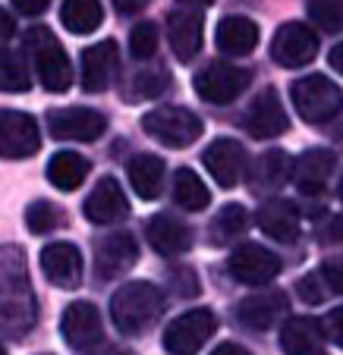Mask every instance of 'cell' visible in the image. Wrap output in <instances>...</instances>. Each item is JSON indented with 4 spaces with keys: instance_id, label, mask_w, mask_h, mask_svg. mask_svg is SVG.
<instances>
[{
    "instance_id": "obj_4",
    "label": "cell",
    "mask_w": 343,
    "mask_h": 355,
    "mask_svg": "<svg viewBox=\"0 0 343 355\" xmlns=\"http://www.w3.org/2000/svg\"><path fill=\"white\" fill-rule=\"evenodd\" d=\"M293 107L306 123H328L343 110V88L328 76H303L290 88Z\"/></svg>"
},
{
    "instance_id": "obj_44",
    "label": "cell",
    "mask_w": 343,
    "mask_h": 355,
    "mask_svg": "<svg viewBox=\"0 0 343 355\" xmlns=\"http://www.w3.org/2000/svg\"><path fill=\"white\" fill-rule=\"evenodd\" d=\"M145 3H151V0H114V7L120 10V13H135V10H142Z\"/></svg>"
},
{
    "instance_id": "obj_13",
    "label": "cell",
    "mask_w": 343,
    "mask_h": 355,
    "mask_svg": "<svg viewBox=\"0 0 343 355\" xmlns=\"http://www.w3.org/2000/svg\"><path fill=\"white\" fill-rule=\"evenodd\" d=\"M315 54H318V35L309 26H303V22H283L277 28L274 41H271L274 63H281L287 69L306 67V63L315 60Z\"/></svg>"
},
{
    "instance_id": "obj_46",
    "label": "cell",
    "mask_w": 343,
    "mask_h": 355,
    "mask_svg": "<svg viewBox=\"0 0 343 355\" xmlns=\"http://www.w3.org/2000/svg\"><path fill=\"white\" fill-rule=\"evenodd\" d=\"M82 355H133V352L120 346H101V349H92V352H82Z\"/></svg>"
},
{
    "instance_id": "obj_42",
    "label": "cell",
    "mask_w": 343,
    "mask_h": 355,
    "mask_svg": "<svg viewBox=\"0 0 343 355\" xmlns=\"http://www.w3.org/2000/svg\"><path fill=\"white\" fill-rule=\"evenodd\" d=\"M13 32H16L13 16H10L7 10H0V44H3L7 38H13Z\"/></svg>"
},
{
    "instance_id": "obj_2",
    "label": "cell",
    "mask_w": 343,
    "mask_h": 355,
    "mask_svg": "<svg viewBox=\"0 0 343 355\" xmlns=\"http://www.w3.org/2000/svg\"><path fill=\"white\" fill-rule=\"evenodd\" d=\"M164 315V293L149 280L126 283L110 299V318L117 330L126 336H139L149 327H155Z\"/></svg>"
},
{
    "instance_id": "obj_11",
    "label": "cell",
    "mask_w": 343,
    "mask_h": 355,
    "mask_svg": "<svg viewBox=\"0 0 343 355\" xmlns=\"http://www.w3.org/2000/svg\"><path fill=\"white\" fill-rule=\"evenodd\" d=\"M202 164L221 189H236L249 173V155L236 139H215L205 148Z\"/></svg>"
},
{
    "instance_id": "obj_47",
    "label": "cell",
    "mask_w": 343,
    "mask_h": 355,
    "mask_svg": "<svg viewBox=\"0 0 343 355\" xmlns=\"http://www.w3.org/2000/svg\"><path fill=\"white\" fill-rule=\"evenodd\" d=\"M189 3H202V7H208V3H215V0H189Z\"/></svg>"
},
{
    "instance_id": "obj_45",
    "label": "cell",
    "mask_w": 343,
    "mask_h": 355,
    "mask_svg": "<svg viewBox=\"0 0 343 355\" xmlns=\"http://www.w3.org/2000/svg\"><path fill=\"white\" fill-rule=\"evenodd\" d=\"M328 63H331V69H337V73L343 76V44H337L334 51L328 54Z\"/></svg>"
},
{
    "instance_id": "obj_38",
    "label": "cell",
    "mask_w": 343,
    "mask_h": 355,
    "mask_svg": "<svg viewBox=\"0 0 343 355\" xmlns=\"http://www.w3.org/2000/svg\"><path fill=\"white\" fill-rule=\"evenodd\" d=\"M296 293H299V299L309 302V305H318V302H324L321 274H309V277H303V280H299V286H296Z\"/></svg>"
},
{
    "instance_id": "obj_26",
    "label": "cell",
    "mask_w": 343,
    "mask_h": 355,
    "mask_svg": "<svg viewBox=\"0 0 343 355\" xmlns=\"http://www.w3.org/2000/svg\"><path fill=\"white\" fill-rule=\"evenodd\" d=\"M129 186L135 189V195H142L145 201H155L158 195L164 192V176H167V167L158 155H135L126 167Z\"/></svg>"
},
{
    "instance_id": "obj_21",
    "label": "cell",
    "mask_w": 343,
    "mask_h": 355,
    "mask_svg": "<svg viewBox=\"0 0 343 355\" xmlns=\"http://www.w3.org/2000/svg\"><path fill=\"white\" fill-rule=\"evenodd\" d=\"M145 236H149V245L164 258L186 255L192 248V230L174 214H155L145 227Z\"/></svg>"
},
{
    "instance_id": "obj_34",
    "label": "cell",
    "mask_w": 343,
    "mask_h": 355,
    "mask_svg": "<svg viewBox=\"0 0 343 355\" xmlns=\"http://www.w3.org/2000/svg\"><path fill=\"white\" fill-rule=\"evenodd\" d=\"M309 19L321 32H343V0H309Z\"/></svg>"
},
{
    "instance_id": "obj_10",
    "label": "cell",
    "mask_w": 343,
    "mask_h": 355,
    "mask_svg": "<svg viewBox=\"0 0 343 355\" xmlns=\"http://www.w3.org/2000/svg\"><path fill=\"white\" fill-rule=\"evenodd\" d=\"M108 129V116L92 107H57L47 114V132L57 141H94Z\"/></svg>"
},
{
    "instance_id": "obj_12",
    "label": "cell",
    "mask_w": 343,
    "mask_h": 355,
    "mask_svg": "<svg viewBox=\"0 0 343 355\" xmlns=\"http://www.w3.org/2000/svg\"><path fill=\"white\" fill-rule=\"evenodd\" d=\"M202 35H205V16L202 7H176L167 16V38H170V51L180 63H192L202 51Z\"/></svg>"
},
{
    "instance_id": "obj_43",
    "label": "cell",
    "mask_w": 343,
    "mask_h": 355,
    "mask_svg": "<svg viewBox=\"0 0 343 355\" xmlns=\"http://www.w3.org/2000/svg\"><path fill=\"white\" fill-rule=\"evenodd\" d=\"M211 355H252V352L246 346H240V343H221Z\"/></svg>"
},
{
    "instance_id": "obj_22",
    "label": "cell",
    "mask_w": 343,
    "mask_h": 355,
    "mask_svg": "<svg viewBox=\"0 0 343 355\" xmlns=\"http://www.w3.org/2000/svg\"><path fill=\"white\" fill-rule=\"evenodd\" d=\"M236 321L249 330H271L274 324L287 321V295L283 293H258L236 305Z\"/></svg>"
},
{
    "instance_id": "obj_16",
    "label": "cell",
    "mask_w": 343,
    "mask_h": 355,
    "mask_svg": "<svg viewBox=\"0 0 343 355\" xmlns=\"http://www.w3.org/2000/svg\"><path fill=\"white\" fill-rule=\"evenodd\" d=\"M41 270H44L47 283L60 289H76L82 283V252L73 242H51L41 248Z\"/></svg>"
},
{
    "instance_id": "obj_8",
    "label": "cell",
    "mask_w": 343,
    "mask_h": 355,
    "mask_svg": "<svg viewBox=\"0 0 343 355\" xmlns=\"http://www.w3.org/2000/svg\"><path fill=\"white\" fill-rule=\"evenodd\" d=\"M41 148V129L32 114L22 110H0V157L28 161Z\"/></svg>"
},
{
    "instance_id": "obj_15",
    "label": "cell",
    "mask_w": 343,
    "mask_h": 355,
    "mask_svg": "<svg viewBox=\"0 0 343 355\" xmlns=\"http://www.w3.org/2000/svg\"><path fill=\"white\" fill-rule=\"evenodd\" d=\"M120 47L117 41H98V44L82 51V88L92 94L108 92L114 85L117 73H120Z\"/></svg>"
},
{
    "instance_id": "obj_30",
    "label": "cell",
    "mask_w": 343,
    "mask_h": 355,
    "mask_svg": "<svg viewBox=\"0 0 343 355\" xmlns=\"http://www.w3.org/2000/svg\"><path fill=\"white\" fill-rule=\"evenodd\" d=\"M174 201L186 211H205L208 208V201H211V192L192 170L180 167L176 176H174Z\"/></svg>"
},
{
    "instance_id": "obj_37",
    "label": "cell",
    "mask_w": 343,
    "mask_h": 355,
    "mask_svg": "<svg viewBox=\"0 0 343 355\" xmlns=\"http://www.w3.org/2000/svg\"><path fill=\"white\" fill-rule=\"evenodd\" d=\"M170 286H174V293L183 295V299L199 295V280H195V270L192 268H176L174 274H170Z\"/></svg>"
},
{
    "instance_id": "obj_39",
    "label": "cell",
    "mask_w": 343,
    "mask_h": 355,
    "mask_svg": "<svg viewBox=\"0 0 343 355\" xmlns=\"http://www.w3.org/2000/svg\"><path fill=\"white\" fill-rule=\"evenodd\" d=\"M321 330L328 334L331 343H337V346L343 349V305H340V309H331L328 315H324Z\"/></svg>"
},
{
    "instance_id": "obj_35",
    "label": "cell",
    "mask_w": 343,
    "mask_h": 355,
    "mask_svg": "<svg viewBox=\"0 0 343 355\" xmlns=\"http://www.w3.org/2000/svg\"><path fill=\"white\" fill-rule=\"evenodd\" d=\"M129 51H133L135 60H149L158 51V26L155 22H139L129 35Z\"/></svg>"
},
{
    "instance_id": "obj_1",
    "label": "cell",
    "mask_w": 343,
    "mask_h": 355,
    "mask_svg": "<svg viewBox=\"0 0 343 355\" xmlns=\"http://www.w3.org/2000/svg\"><path fill=\"white\" fill-rule=\"evenodd\" d=\"M38 321V305L28 283L26 255L19 245L0 248V330L22 340Z\"/></svg>"
},
{
    "instance_id": "obj_41",
    "label": "cell",
    "mask_w": 343,
    "mask_h": 355,
    "mask_svg": "<svg viewBox=\"0 0 343 355\" xmlns=\"http://www.w3.org/2000/svg\"><path fill=\"white\" fill-rule=\"evenodd\" d=\"M16 13L22 16H41L47 7H51V0H13Z\"/></svg>"
},
{
    "instance_id": "obj_31",
    "label": "cell",
    "mask_w": 343,
    "mask_h": 355,
    "mask_svg": "<svg viewBox=\"0 0 343 355\" xmlns=\"http://www.w3.org/2000/svg\"><path fill=\"white\" fill-rule=\"evenodd\" d=\"M249 230V211L242 205H224L217 217L211 220V239L215 242H230Z\"/></svg>"
},
{
    "instance_id": "obj_48",
    "label": "cell",
    "mask_w": 343,
    "mask_h": 355,
    "mask_svg": "<svg viewBox=\"0 0 343 355\" xmlns=\"http://www.w3.org/2000/svg\"><path fill=\"white\" fill-rule=\"evenodd\" d=\"M337 192H340V201H343V176H340V186H337Z\"/></svg>"
},
{
    "instance_id": "obj_40",
    "label": "cell",
    "mask_w": 343,
    "mask_h": 355,
    "mask_svg": "<svg viewBox=\"0 0 343 355\" xmlns=\"http://www.w3.org/2000/svg\"><path fill=\"white\" fill-rule=\"evenodd\" d=\"M321 280L328 283L334 293H343V258H328L321 264Z\"/></svg>"
},
{
    "instance_id": "obj_29",
    "label": "cell",
    "mask_w": 343,
    "mask_h": 355,
    "mask_svg": "<svg viewBox=\"0 0 343 355\" xmlns=\"http://www.w3.org/2000/svg\"><path fill=\"white\" fill-rule=\"evenodd\" d=\"M60 19L73 35H92L104 22V7L101 0H63Z\"/></svg>"
},
{
    "instance_id": "obj_24",
    "label": "cell",
    "mask_w": 343,
    "mask_h": 355,
    "mask_svg": "<svg viewBox=\"0 0 343 355\" xmlns=\"http://www.w3.org/2000/svg\"><path fill=\"white\" fill-rule=\"evenodd\" d=\"M281 349L287 355H324L321 324L312 318H287L281 327Z\"/></svg>"
},
{
    "instance_id": "obj_25",
    "label": "cell",
    "mask_w": 343,
    "mask_h": 355,
    "mask_svg": "<svg viewBox=\"0 0 343 355\" xmlns=\"http://www.w3.org/2000/svg\"><path fill=\"white\" fill-rule=\"evenodd\" d=\"M215 41L224 54H230V57L252 54L258 44V26L252 19H246V16H227V19L217 22Z\"/></svg>"
},
{
    "instance_id": "obj_5",
    "label": "cell",
    "mask_w": 343,
    "mask_h": 355,
    "mask_svg": "<svg viewBox=\"0 0 343 355\" xmlns=\"http://www.w3.org/2000/svg\"><path fill=\"white\" fill-rule=\"evenodd\" d=\"M142 129L167 148H189L202 135L205 126L192 110L176 107V104H164V107H155L142 116Z\"/></svg>"
},
{
    "instance_id": "obj_20",
    "label": "cell",
    "mask_w": 343,
    "mask_h": 355,
    "mask_svg": "<svg viewBox=\"0 0 343 355\" xmlns=\"http://www.w3.org/2000/svg\"><path fill=\"white\" fill-rule=\"evenodd\" d=\"M60 334L73 349H88L101 340V311L92 302H73L60 318Z\"/></svg>"
},
{
    "instance_id": "obj_17",
    "label": "cell",
    "mask_w": 343,
    "mask_h": 355,
    "mask_svg": "<svg viewBox=\"0 0 343 355\" xmlns=\"http://www.w3.org/2000/svg\"><path fill=\"white\" fill-rule=\"evenodd\" d=\"M82 214H85L92 223H98V227H108V223L123 220V217L129 214V201H126L123 186L114 180V176H101V180L94 182L92 195L85 198V205H82Z\"/></svg>"
},
{
    "instance_id": "obj_50",
    "label": "cell",
    "mask_w": 343,
    "mask_h": 355,
    "mask_svg": "<svg viewBox=\"0 0 343 355\" xmlns=\"http://www.w3.org/2000/svg\"><path fill=\"white\" fill-rule=\"evenodd\" d=\"M44 355H47V352H44Z\"/></svg>"
},
{
    "instance_id": "obj_7",
    "label": "cell",
    "mask_w": 343,
    "mask_h": 355,
    "mask_svg": "<svg viewBox=\"0 0 343 355\" xmlns=\"http://www.w3.org/2000/svg\"><path fill=\"white\" fill-rule=\"evenodd\" d=\"M252 82V73L242 67H233V63H208V67L202 69V73L195 76L192 88L195 94L202 101H208V104H217V107H224V104H233L236 98H240L246 88H249Z\"/></svg>"
},
{
    "instance_id": "obj_28",
    "label": "cell",
    "mask_w": 343,
    "mask_h": 355,
    "mask_svg": "<svg viewBox=\"0 0 343 355\" xmlns=\"http://www.w3.org/2000/svg\"><path fill=\"white\" fill-rule=\"evenodd\" d=\"M88 170H92V164L82 155H76V151H60V155H54L51 164H47V180H51L54 189H60V192H76V189L85 182Z\"/></svg>"
},
{
    "instance_id": "obj_6",
    "label": "cell",
    "mask_w": 343,
    "mask_h": 355,
    "mask_svg": "<svg viewBox=\"0 0 343 355\" xmlns=\"http://www.w3.org/2000/svg\"><path fill=\"white\" fill-rule=\"evenodd\" d=\"M215 330H217L215 311L192 309L167 324V330H164V349L170 355H195V352H202V346L215 336Z\"/></svg>"
},
{
    "instance_id": "obj_18",
    "label": "cell",
    "mask_w": 343,
    "mask_h": 355,
    "mask_svg": "<svg viewBox=\"0 0 343 355\" xmlns=\"http://www.w3.org/2000/svg\"><path fill=\"white\" fill-rule=\"evenodd\" d=\"M246 129H249L252 139H277L290 129V116H287V107L283 101L277 98L274 88H265L256 101L249 104L246 110Z\"/></svg>"
},
{
    "instance_id": "obj_14",
    "label": "cell",
    "mask_w": 343,
    "mask_h": 355,
    "mask_svg": "<svg viewBox=\"0 0 343 355\" xmlns=\"http://www.w3.org/2000/svg\"><path fill=\"white\" fill-rule=\"evenodd\" d=\"M135 261H139V242H135V236H129L126 230H117V233L104 236L98 242L94 274L101 277V280H114V277H123L126 270H133Z\"/></svg>"
},
{
    "instance_id": "obj_32",
    "label": "cell",
    "mask_w": 343,
    "mask_h": 355,
    "mask_svg": "<svg viewBox=\"0 0 343 355\" xmlns=\"http://www.w3.org/2000/svg\"><path fill=\"white\" fill-rule=\"evenodd\" d=\"M28 85H32V73L22 54L0 51V92H28Z\"/></svg>"
},
{
    "instance_id": "obj_27",
    "label": "cell",
    "mask_w": 343,
    "mask_h": 355,
    "mask_svg": "<svg viewBox=\"0 0 343 355\" xmlns=\"http://www.w3.org/2000/svg\"><path fill=\"white\" fill-rule=\"evenodd\" d=\"M290 180H293V161H290L287 151H277V148L274 151H265L256 161V167H252V189H256L258 195L277 192V189H283Z\"/></svg>"
},
{
    "instance_id": "obj_9",
    "label": "cell",
    "mask_w": 343,
    "mask_h": 355,
    "mask_svg": "<svg viewBox=\"0 0 343 355\" xmlns=\"http://www.w3.org/2000/svg\"><path fill=\"white\" fill-rule=\"evenodd\" d=\"M227 268L233 274L236 283H246V286H268L277 274H281V258L274 252H268L258 242H242L230 252Z\"/></svg>"
},
{
    "instance_id": "obj_33",
    "label": "cell",
    "mask_w": 343,
    "mask_h": 355,
    "mask_svg": "<svg viewBox=\"0 0 343 355\" xmlns=\"http://www.w3.org/2000/svg\"><path fill=\"white\" fill-rule=\"evenodd\" d=\"M63 220H67V214H63V208H57L54 201H32L26 208V227L32 230L35 236H44V233H54V230L63 227Z\"/></svg>"
},
{
    "instance_id": "obj_3",
    "label": "cell",
    "mask_w": 343,
    "mask_h": 355,
    "mask_svg": "<svg viewBox=\"0 0 343 355\" xmlns=\"http://www.w3.org/2000/svg\"><path fill=\"white\" fill-rule=\"evenodd\" d=\"M26 51L35 60V73H38L41 85L47 92H67L73 85V69H69V57L63 51V44L57 41V35L44 26H35L26 32Z\"/></svg>"
},
{
    "instance_id": "obj_19",
    "label": "cell",
    "mask_w": 343,
    "mask_h": 355,
    "mask_svg": "<svg viewBox=\"0 0 343 355\" xmlns=\"http://www.w3.org/2000/svg\"><path fill=\"white\" fill-rule=\"evenodd\" d=\"M337 157L328 148H309L293 161V182L303 195H321L328 189V180L334 176Z\"/></svg>"
},
{
    "instance_id": "obj_36",
    "label": "cell",
    "mask_w": 343,
    "mask_h": 355,
    "mask_svg": "<svg viewBox=\"0 0 343 355\" xmlns=\"http://www.w3.org/2000/svg\"><path fill=\"white\" fill-rule=\"evenodd\" d=\"M167 85H170V76L164 69H142L133 82V92L142 94V98H158Z\"/></svg>"
},
{
    "instance_id": "obj_49",
    "label": "cell",
    "mask_w": 343,
    "mask_h": 355,
    "mask_svg": "<svg viewBox=\"0 0 343 355\" xmlns=\"http://www.w3.org/2000/svg\"><path fill=\"white\" fill-rule=\"evenodd\" d=\"M0 355H7V352H3V346H0Z\"/></svg>"
},
{
    "instance_id": "obj_23",
    "label": "cell",
    "mask_w": 343,
    "mask_h": 355,
    "mask_svg": "<svg viewBox=\"0 0 343 355\" xmlns=\"http://www.w3.org/2000/svg\"><path fill=\"white\" fill-rule=\"evenodd\" d=\"M256 223L268 239L274 242H296L299 236V211L293 201L271 198L256 211Z\"/></svg>"
}]
</instances>
